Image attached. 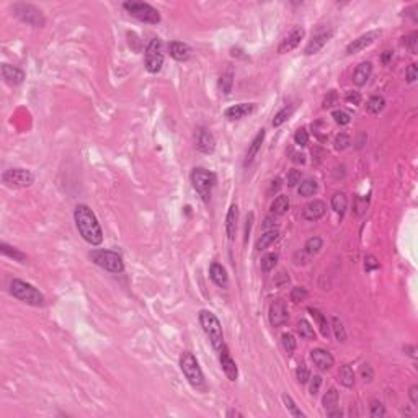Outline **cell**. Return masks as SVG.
I'll return each mask as SVG.
<instances>
[{
	"instance_id": "cell-1",
	"label": "cell",
	"mask_w": 418,
	"mask_h": 418,
	"mask_svg": "<svg viewBox=\"0 0 418 418\" xmlns=\"http://www.w3.org/2000/svg\"><path fill=\"white\" fill-rule=\"evenodd\" d=\"M74 221L79 234L90 245H100L103 242V231L95 213L87 204H79L74 211Z\"/></svg>"
},
{
	"instance_id": "cell-2",
	"label": "cell",
	"mask_w": 418,
	"mask_h": 418,
	"mask_svg": "<svg viewBox=\"0 0 418 418\" xmlns=\"http://www.w3.org/2000/svg\"><path fill=\"white\" fill-rule=\"evenodd\" d=\"M180 369H182L183 376L186 377V381L190 383L193 387L198 390H206V381L204 374L201 371L200 365H198V359L195 354L190 351H185L180 356Z\"/></svg>"
},
{
	"instance_id": "cell-3",
	"label": "cell",
	"mask_w": 418,
	"mask_h": 418,
	"mask_svg": "<svg viewBox=\"0 0 418 418\" xmlns=\"http://www.w3.org/2000/svg\"><path fill=\"white\" fill-rule=\"evenodd\" d=\"M200 323L203 327L204 334L208 335L209 341L213 343V347L216 350L221 351L224 347V332H222V325L219 322V318L216 317V314L211 311H200Z\"/></svg>"
},
{
	"instance_id": "cell-4",
	"label": "cell",
	"mask_w": 418,
	"mask_h": 418,
	"mask_svg": "<svg viewBox=\"0 0 418 418\" xmlns=\"http://www.w3.org/2000/svg\"><path fill=\"white\" fill-rule=\"evenodd\" d=\"M10 294L13 298H17L18 301L21 302L28 304V305H43L44 304V296L43 293H39L38 289L30 284L26 281H21V280H13L10 283Z\"/></svg>"
},
{
	"instance_id": "cell-5",
	"label": "cell",
	"mask_w": 418,
	"mask_h": 418,
	"mask_svg": "<svg viewBox=\"0 0 418 418\" xmlns=\"http://www.w3.org/2000/svg\"><path fill=\"white\" fill-rule=\"evenodd\" d=\"M190 178H191L193 188H195L198 195L201 196V200L209 201L213 188L216 186V182H217L216 175L213 172H209V170L203 168V167H198V168H193Z\"/></svg>"
},
{
	"instance_id": "cell-6",
	"label": "cell",
	"mask_w": 418,
	"mask_h": 418,
	"mask_svg": "<svg viewBox=\"0 0 418 418\" xmlns=\"http://www.w3.org/2000/svg\"><path fill=\"white\" fill-rule=\"evenodd\" d=\"M123 8L134 17L136 20L142 21V23L157 25L160 21V13L155 10L154 7L146 2H137V0H131V2H124Z\"/></svg>"
},
{
	"instance_id": "cell-7",
	"label": "cell",
	"mask_w": 418,
	"mask_h": 418,
	"mask_svg": "<svg viewBox=\"0 0 418 418\" xmlns=\"http://www.w3.org/2000/svg\"><path fill=\"white\" fill-rule=\"evenodd\" d=\"M92 262L98 265L100 268L106 269L110 273H123L124 271V262L116 251L111 250H93L90 253Z\"/></svg>"
},
{
	"instance_id": "cell-8",
	"label": "cell",
	"mask_w": 418,
	"mask_h": 418,
	"mask_svg": "<svg viewBox=\"0 0 418 418\" xmlns=\"http://www.w3.org/2000/svg\"><path fill=\"white\" fill-rule=\"evenodd\" d=\"M144 61H146V69L149 74H157L162 70L164 66V52H162V41L159 38L150 39L146 48V54H144Z\"/></svg>"
},
{
	"instance_id": "cell-9",
	"label": "cell",
	"mask_w": 418,
	"mask_h": 418,
	"mask_svg": "<svg viewBox=\"0 0 418 418\" xmlns=\"http://www.w3.org/2000/svg\"><path fill=\"white\" fill-rule=\"evenodd\" d=\"M3 185L8 188H26L34 182V175L26 168H8L2 173Z\"/></svg>"
},
{
	"instance_id": "cell-10",
	"label": "cell",
	"mask_w": 418,
	"mask_h": 418,
	"mask_svg": "<svg viewBox=\"0 0 418 418\" xmlns=\"http://www.w3.org/2000/svg\"><path fill=\"white\" fill-rule=\"evenodd\" d=\"M13 12H15V15L21 21L34 26V28H41L46 23V18H44L43 12L39 8H36L34 5H30V3H15L13 5Z\"/></svg>"
},
{
	"instance_id": "cell-11",
	"label": "cell",
	"mask_w": 418,
	"mask_h": 418,
	"mask_svg": "<svg viewBox=\"0 0 418 418\" xmlns=\"http://www.w3.org/2000/svg\"><path fill=\"white\" fill-rule=\"evenodd\" d=\"M268 317L269 322H271L273 327H281L284 325L289 318V311H287V305L283 299H276L269 304V311H268Z\"/></svg>"
},
{
	"instance_id": "cell-12",
	"label": "cell",
	"mask_w": 418,
	"mask_h": 418,
	"mask_svg": "<svg viewBox=\"0 0 418 418\" xmlns=\"http://www.w3.org/2000/svg\"><path fill=\"white\" fill-rule=\"evenodd\" d=\"M379 34H381V31H368V33L361 34L359 38L353 39V41L348 44L347 54L348 56H351V54H356L359 51H363V49H366L368 46H371V44L379 38Z\"/></svg>"
},
{
	"instance_id": "cell-13",
	"label": "cell",
	"mask_w": 418,
	"mask_h": 418,
	"mask_svg": "<svg viewBox=\"0 0 418 418\" xmlns=\"http://www.w3.org/2000/svg\"><path fill=\"white\" fill-rule=\"evenodd\" d=\"M196 146L203 154H213L216 149V137L214 134L206 128H200L196 133Z\"/></svg>"
},
{
	"instance_id": "cell-14",
	"label": "cell",
	"mask_w": 418,
	"mask_h": 418,
	"mask_svg": "<svg viewBox=\"0 0 418 418\" xmlns=\"http://www.w3.org/2000/svg\"><path fill=\"white\" fill-rule=\"evenodd\" d=\"M327 213V206L320 200H314L311 203H307L302 209V217L305 221H318L323 217Z\"/></svg>"
},
{
	"instance_id": "cell-15",
	"label": "cell",
	"mask_w": 418,
	"mask_h": 418,
	"mask_svg": "<svg viewBox=\"0 0 418 418\" xmlns=\"http://www.w3.org/2000/svg\"><path fill=\"white\" fill-rule=\"evenodd\" d=\"M302 38H304V30H302V28H294V30L291 31V33L287 34L286 38L281 41L280 48H278V52H280V54H286V52L294 51V49L301 44V39H302Z\"/></svg>"
},
{
	"instance_id": "cell-16",
	"label": "cell",
	"mask_w": 418,
	"mask_h": 418,
	"mask_svg": "<svg viewBox=\"0 0 418 418\" xmlns=\"http://www.w3.org/2000/svg\"><path fill=\"white\" fill-rule=\"evenodd\" d=\"M332 36H334V30L322 31V33L314 34V36H312V39L307 43V46H305V54H307V56H312V54L318 52L323 46H325L327 43L330 41Z\"/></svg>"
},
{
	"instance_id": "cell-17",
	"label": "cell",
	"mask_w": 418,
	"mask_h": 418,
	"mask_svg": "<svg viewBox=\"0 0 418 418\" xmlns=\"http://www.w3.org/2000/svg\"><path fill=\"white\" fill-rule=\"evenodd\" d=\"M311 359L312 363L316 365L320 371H329L332 366H334L335 359L334 356L327 351V350H322V348H316L311 351Z\"/></svg>"
},
{
	"instance_id": "cell-18",
	"label": "cell",
	"mask_w": 418,
	"mask_h": 418,
	"mask_svg": "<svg viewBox=\"0 0 418 418\" xmlns=\"http://www.w3.org/2000/svg\"><path fill=\"white\" fill-rule=\"evenodd\" d=\"M221 368L224 371V374L227 376L229 381H235L237 377H239V369H237V365L235 361L232 359L231 353H229V350L226 347H222L221 350Z\"/></svg>"
},
{
	"instance_id": "cell-19",
	"label": "cell",
	"mask_w": 418,
	"mask_h": 418,
	"mask_svg": "<svg viewBox=\"0 0 418 418\" xmlns=\"http://www.w3.org/2000/svg\"><path fill=\"white\" fill-rule=\"evenodd\" d=\"M255 111V105L253 103H239V105H234V106H229L226 110V118L227 119H242L245 118L247 115L253 113Z\"/></svg>"
},
{
	"instance_id": "cell-20",
	"label": "cell",
	"mask_w": 418,
	"mask_h": 418,
	"mask_svg": "<svg viewBox=\"0 0 418 418\" xmlns=\"http://www.w3.org/2000/svg\"><path fill=\"white\" fill-rule=\"evenodd\" d=\"M2 77L8 85H20L25 80V72L10 64H2Z\"/></svg>"
},
{
	"instance_id": "cell-21",
	"label": "cell",
	"mask_w": 418,
	"mask_h": 418,
	"mask_svg": "<svg viewBox=\"0 0 418 418\" xmlns=\"http://www.w3.org/2000/svg\"><path fill=\"white\" fill-rule=\"evenodd\" d=\"M168 51H170V56H172L175 61H180V62H185L191 57V48L188 46L186 43H182V41L170 43Z\"/></svg>"
},
{
	"instance_id": "cell-22",
	"label": "cell",
	"mask_w": 418,
	"mask_h": 418,
	"mask_svg": "<svg viewBox=\"0 0 418 418\" xmlns=\"http://www.w3.org/2000/svg\"><path fill=\"white\" fill-rule=\"evenodd\" d=\"M371 74H372L371 62H361V64L356 66V69L353 72V84L358 85V87H363V85H366V82L369 80Z\"/></svg>"
},
{
	"instance_id": "cell-23",
	"label": "cell",
	"mask_w": 418,
	"mask_h": 418,
	"mask_svg": "<svg viewBox=\"0 0 418 418\" xmlns=\"http://www.w3.org/2000/svg\"><path fill=\"white\" fill-rule=\"evenodd\" d=\"M237 222H239V208H237V204H232L227 211V217H226V232H227L229 240L235 239Z\"/></svg>"
},
{
	"instance_id": "cell-24",
	"label": "cell",
	"mask_w": 418,
	"mask_h": 418,
	"mask_svg": "<svg viewBox=\"0 0 418 418\" xmlns=\"http://www.w3.org/2000/svg\"><path fill=\"white\" fill-rule=\"evenodd\" d=\"M209 276H211V280L214 281V284H217L219 287H227L229 286L227 271H226V268H224L221 263H213V265H211Z\"/></svg>"
},
{
	"instance_id": "cell-25",
	"label": "cell",
	"mask_w": 418,
	"mask_h": 418,
	"mask_svg": "<svg viewBox=\"0 0 418 418\" xmlns=\"http://www.w3.org/2000/svg\"><path fill=\"white\" fill-rule=\"evenodd\" d=\"M263 139H265V129H260L257 136L253 137V141H251L249 150H247L245 154V160H244V165L245 167H249V165L253 162V159L257 157V154L260 152V149H262V144H263Z\"/></svg>"
},
{
	"instance_id": "cell-26",
	"label": "cell",
	"mask_w": 418,
	"mask_h": 418,
	"mask_svg": "<svg viewBox=\"0 0 418 418\" xmlns=\"http://www.w3.org/2000/svg\"><path fill=\"white\" fill-rule=\"evenodd\" d=\"M307 311H309V314L312 316L314 320L317 322V327H318V330H320V334L325 336V338H329V335H330V327H329V322H327V317L323 316V314L318 311V309H316V307H309Z\"/></svg>"
},
{
	"instance_id": "cell-27",
	"label": "cell",
	"mask_w": 418,
	"mask_h": 418,
	"mask_svg": "<svg viewBox=\"0 0 418 418\" xmlns=\"http://www.w3.org/2000/svg\"><path fill=\"white\" fill-rule=\"evenodd\" d=\"M347 206H348V198L345 193L338 191L332 196V209H334L340 217H343L345 211H347Z\"/></svg>"
},
{
	"instance_id": "cell-28",
	"label": "cell",
	"mask_w": 418,
	"mask_h": 418,
	"mask_svg": "<svg viewBox=\"0 0 418 418\" xmlns=\"http://www.w3.org/2000/svg\"><path fill=\"white\" fill-rule=\"evenodd\" d=\"M289 209V198L286 195H280L275 198V201L271 203V214L275 216H283L287 213Z\"/></svg>"
},
{
	"instance_id": "cell-29",
	"label": "cell",
	"mask_w": 418,
	"mask_h": 418,
	"mask_svg": "<svg viewBox=\"0 0 418 418\" xmlns=\"http://www.w3.org/2000/svg\"><path fill=\"white\" fill-rule=\"evenodd\" d=\"M322 403H323V408L327 410V413L335 410V408H338V392H336L335 387L327 390L325 395H323V399H322Z\"/></svg>"
},
{
	"instance_id": "cell-30",
	"label": "cell",
	"mask_w": 418,
	"mask_h": 418,
	"mask_svg": "<svg viewBox=\"0 0 418 418\" xmlns=\"http://www.w3.org/2000/svg\"><path fill=\"white\" fill-rule=\"evenodd\" d=\"M278 237H280V232H278V229H269V231L265 232L263 235L257 240V250H258V251L265 250L268 245H271L273 242L278 240Z\"/></svg>"
},
{
	"instance_id": "cell-31",
	"label": "cell",
	"mask_w": 418,
	"mask_h": 418,
	"mask_svg": "<svg viewBox=\"0 0 418 418\" xmlns=\"http://www.w3.org/2000/svg\"><path fill=\"white\" fill-rule=\"evenodd\" d=\"M317 190H318V185L314 178H305L302 183H299V188H298L299 195L305 198L314 196L317 193Z\"/></svg>"
},
{
	"instance_id": "cell-32",
	"label": "cell",
	"mask_w": 418,
	"mask_h": 418,
	"mask_svg": "<svg viewBox=\"0 0 418 418\" xmlns=\"http://www.w3.org/2000/svg\"><path fill=\"white\" fill-rule=\"evenodd\" d=\"M0 251H2L3 255H7V257L13 258L15 262H20V263L26 262V255L25 253H21L18 249H15V247H10L8 244H5V242H2V244H0Z\"/></svg>"
},
{
	"instance_id": "cell-33",
	"label": "cell",
	"mask_w": 418,
	"mask_h": 418,
	"mask_svg": "<svg viewBox=\"0 0 418 418\" xmlns=\"http://www.w3.org/2000/svg\"><path fill=\"white\" fill-rule=\"evenodd\" d=\"M366 108H368V111H369L371 115H379L381 111H383L384 108H385L384 97H381V95L371 97L369 100H368V103H366Z\"/></svg>"
},
{
	"instance_id": "cell-34",
	"label": "cell",
	"mask_w": 418,
	"mask_h": 418,
	"mask_svg": "<svg viewBox=\"0 0 418 418\" xmlns=\"http://www.w3.org/2000/svg\"><path fill=\"white\" fill-rule=\"evenodd\" d=\"M340 383L345 385V387H353L354 385V372L353 368L350 365H345L340 369Z\"/></svg>"
},
{
	"instance_id": "cell-35",
	"label": "cell",
	"mask_w": 418,
	"mask_h": 418,
	"mask_svg": "<svg viewBox=\"0 0 418 418\" xmlns=\"http://www.w3.org/2000/svg\"><path fill=\"white\" fill-rule=\"evenodd\" d=\"M298 334L305 340H316V332H314V327L309 323L307 320H299L298 322Z\"/></svg>"
},
{
	"instance_id": "cell-36",
	"label": "cell",
	"mask_w": 418,
	"mask_h": 418,
	"mask_svg": "<svg viewBox=\"0 0 418 418\" xmlns=\"http://www.w3.org/2000/svg\"><path fill=\"white\" fill-rule=\"evenodd\" d=\"M332 330H334L335 338L338 341H341V343H343V341H347V330H345L343 322H341L338 317L332 318Z\"/></svg>"
},
{
	"instance_id": "cell-37",
	"label": "cell",
	"mask_w": 418,
	"mask_h": 418,
	"mask_svg": "<svg viewBox=\"0 0 418 418\" xmlns=\"http://www.w3.org/2000/svg\"><path fill=\"white\" fill-rule=\"evenodd\" d=\"M294 108H296V105H289V106H284V108H283L281 111H278V113L275 115V118H273V126H275V128H278V126H281L287 118H289L291 115H293Z\"/></svg>"
},
{
	"instance_id": "cell-38",
	"label": "cell",
	"mask_w": 418,
	"mask_h": 418,
	"mask_svg": "<svg viewBox=\"0 0 418 418\" xmlns=\"http://www.w3.org/2000/svg\"><path fill=\"white\" fill-rule=\"evenodd\" d=\"M322 245H323V242H322L320 237H311V239L305 242L304 251H305L307 255H316L317 251H320Z\"/></svg>"
},
{
	"instance_id": "cell-39",
	"label": "cell",
	"mask_w": 418,
	"mask_h": 418,
	"mask_svg": "<svg viewBox=\"0 0 418 418\" xmlns=\"http://www.w3.org/2000/svg\"><path fill=\"white\" fill-rule=\"evenodd\" d=\"M232 84H234V75L232 72H226L224 75H221V80H219V87H221L224 95H229L232 92Z\"/></svg>"
},
{
	"instance_id": "cell-40",
	"label": "cell",
	"mask_w": 418,
	"mask_h": 418,
	"mask_svg": "<svg viewBox=\"0 0 418 418\" xmlns=\"http://www.w3.org/2000/svg\"><path fill=\"white\" fill-rule=\"evenodd\" d=\"M276 263H278V255L276 253L265 255V257L262 258V269L265 273H269L271 269H275Z\"/></svg>"
},
{
	"instance_id": "cell-41",
	"label": "cell",
	"mask_w": 418,
	"mask_h": 418,
	"mask_svg": "<svg viewBox=\"0 0 418 418\" xmlns=\"http://www.w3.org/2000/svg\"><path fill=\"white\" fill-rule=\"evenodd\" d=\"M281 399H283V402H284V405H286L287 410H289L291 415H293V417H301V418L304 417V413L299 410L298 405H296V402L289 397V395H287V394H283V397H281Z\"/></svg>"
},
{
	"instance_id": "cell-42",
	"label": "cell",
	"mask_w": 418,
	"mask_h": 418,
	"mask_svg": "<svg viewBox=\"0 0 418 418\" xmlns=\"http://www.w3.org/2000/svg\"><path fill=\"white\" fill-rule=\"evenodd\" d=\"M307 296H309V293H307V289H305V287H302V286H296V287H293V291H291V301H293V302H304L305 299H307Z\"/></svg>"
},
{
	"instance_id": "cell-43",
	"label": "cell",
	"mask_w": 418,
	"mask_h": 418,
	"mask_svg": "<svg viewBox=\"0 0 418 418\" xmlns=\"http://www.w3.org/2000/svg\"><path fill=\"white\" fill-rule=\"evenodd\" d=\"M281 343H283V348H284V351L287 353V354H293L294 353V350H296V338H294V335H291V334H284L281 336Z\"/></svg>"
},
{
	"instance_id": "cell-44",
	"label": "cell",
	"mask_w": 418,
	"mask_h": 418,
	"mask_svg": "<svg viewBox=\"0 0 418 418\" xmlns=\"http://www.w3.org/2000/svg\"><path fill=\"white\" fill-rule=\"evenodd\" d=\"M296 379L299 381V384H305L309 379H311V371L305 365H299L298 369H296Z\"/></svg>"
},
{
	"instance_id": "cell-45",
	"label": "cell",
	"mask_w": 418,
	"mask_h": 418,
	"mask_svg": "<svg viewBox=\"0 0 418 418\" xmlns=\"http://www.w3.org/2000/svg\"><path fill=\"white\" fill-rule=\"evenodd\" d=\"M294 142L301 147H305L309 144V133L305 131V128H299L294 134Z\"/></svg>"
},
{
	"instance_id": "cell-46",
	"label": "cell",
	"mask_w": 418,
	"mask_h": 418,
	"mask_svg": "<svg viewBox=\"0 0 418 418\" xmlns=\"http://www.w3.org/2000/svg\"><path fill=\"white\" fill-rule=\"evenodd\" d=\"M350 144H351V139H350V136H347V134H338V136L335 137V149L336 150L348 149Z\"/></svg>"
},
{
	"instance_id": "cell-47",
	"label": "cell",
	"mask_w": 418,
	"mask_h": 418,
	"mask_svg": "<svg viewBox=\"0 0 418 418\" xmlns=\"http://www.w3.org/2000/svg\"><path fill=\"white\" fill-rule=\"evenodd\" d=\"M402 39H403V41H402L403 46L408 48V49H410V52L415 54V52H417L418 34H417V33H412V34H408V36H405V38H402Z\"/></svg>"
},
{
	"instance_id": "cell-48",
	"label": "cell",
	"mask_w": 418,
	"mask_h": 418,
	"mask_svg": "<svg viewBox=\"0 0 418 418\" xmlns=\"http://www.w3.org/2000/svg\"><path fill=\"white\" fill-rule=\"evenodd\" d=\"M332 116H334V119H335L340 126H347L350 121H351L350 115L347 113V111H343V110H335Z\"/></svg>"
},
{
	"instance_id": "cell-49",
	"label": "cell",
	"mask_w": 418,
	"mask_h": 418,
	"mask_svg": "<svg viewBox=\"0 0 418 418\" xmlns=\"http://www.w3.org/2000/svg\"><path fill=\"white\" fill-rule=\"evenodd\" d=\"M385 415V408L381 402L377 401H372L371 402V417L372 418H381Z\"/></svg>"
},
{
	"instance_id": "cell-50",
	"label": "cell",
	"mask_w": 418,
	"mask_h": 418,
	"mask_svg": "<svg viewBox=\"0 0 418 418\" xmlns=\"http://www.w3.org/2000/svg\"><path fill=\"white\" fill-rule=\"evenodd\" d=\"M286 183L289 188H294L298 183H301V172L299 170H289V172H287Z\"/></svg>"
},
{
	"instance_id": "cell-51",
	"label": "cell",
	"mask_w": 418,
	"mask_h": 418,
	"mask_svg": "<svg viewBox=\"0 0 418 418\" xmlns=\"http://www.w3.org/2000/svg\"><path fill=\"white\" fill-rule=\"evenodd\" d=\"M336 100H338V95H336V92H335V90H330V92L327 93L325 100H323V103H322V108H323V110H329V108H332L334 105H336Z\"/></svg>"
},
{
	"instance_id": "cell-52",
	"label": "cell",
	"mask_w": 418,
	"mask_h": 418,
	"mask_svg": "<svg viewBox=\"0 0 418 418\" xmlns=\"http://www.w3.org/2000/svg\"><path fill=\"white\" fill-rule=\"evenodd\" d=\"M359 374H361V379L365 381V383H371V381L374 379V371H372V368L369 365H363L361 369H359Z\"/></svg>"
},
{
	"instance_id": "cell-53",
	"label": "cell",
	"mask_w": 418,
	"mask_h": 418,
	"mask_svg": "<svg viewBox=\"0 0 418 418\" xmlns=\"http://www.w3.org/2000/svg\"><path fill=\"white\" fill-rule=\"evenodd\" d=\"M405 79H407L408 84H413V82H415V80L418 79V67H417V64H410V66L407 67V70H405Z\"/></svg>"
},
{
	"instance_id": "cell-54",
	"label": "cell",
	"mask_w": 418,
	"mask_h": 418,
	"mask_svg": "<svg viewBox=\"0 0 418 418\" xmlns=\"http://www.w3.org/2000/svg\"><path fill=\"white\" fill-rule=\"evenodd\" d=\"M345 101L350 103V105H359L361 103V95H359V92H347L345 93Z\"/></svg>"
},
{
	"instance_id": "cell-55",
	"label": "cell",
	"mask_w": 418,
	"mask_h": 418,
	"mask_svg": "<svg viewBox=\"0 0 418 418\" xmlns=\"http://www.w3.org/2000/svg\"><path fill=\"white\" fill-rule=\"evenodd\" d=\"M320 385H322V377L320 376L311 377V387H309V390H311V395H317L318 390H320Z\"/></svg>"
},
{
	"instance_id": "cell-56",
	"label": "cell",
	"mask_w": 418,
	"mask_h": 418,
	"mask_svg": "<svg viewBox=\"0 0 418 418\" xmlns=\"http://www.w3.org/2000/svg\"><path fill=\"white\" fill-rule=\"evenodd\" d=\"M377 267H379V263L376 262V258L372 257V255L366 257V265H365L366 271H371V269H374V268H377Z\"/></svg>"
},
{
	"instance_id": "cell-57",
	"label": "cell",
	"mask_w": 418,
	"mask_h": 418,
	"mask_svg": "<svg viewBox=\"0 0 418 418\" xmlns=\"http://www.w3.org/2000/svg\"><path fill=\"white\" fill-rule=\"evenodd\" d=\"M281 188V178H275L271 182V185H269V190H268V195H273V193H276L278 190Z\"/></svg>"
},
{
	"instance_id": "cell-58",
	"label": "cell",
	"mask_w": 418,
	"mask_h": 418,
	"mask_svg": "<svg viewBox=\"0 0 418 418\" xmlns=\"http://www.w3.org/2000/svg\"><path fill=\"white\" fill-rule=\"evenodd\" d=\"M408 395H410V401L413 405H418V385H412Z\"/></svg>"
},
{
	"instance_id": "cell-59",
	"label": "cell",
	"mask_w": 418,
	"mask_h": 418,
	"mask_svg": "<svg viewBox=\"0 0 418 418\" xmlns=\"http://www.w3.org/2000/svg\"><path fill=\"white\" fill-rule=\"evenodd\" d=\"M251 222H253V213H250L249 216H247V224H245V240H247V237H249V234H250Z\"/></svg>"
},
{
	"instance_id": "cell-60",
	"label": "cell",
	"mask_w": 418,
	"mask_h": 418,
	"mask_svg": "<svg viewBox=\"0 0 418 418\" xmlns=\"http://www.w3.org/2000/svg\"><path fill=\"white\" fill-rule=\"evenodd\" d=\"M392 56H394L392 51H384V54H383V64H384V66H389L390 61H392Z\"/></svg>"
},
{
	"instance_id": "cell-61",
	"label": "cell",
	"mask_w": 418,
	"mask_h": 418,
	"mask_svg": "<svg viewBox=\"0 0 418 418\" xmlns=\"http://www.w3.org/2000/svg\"><path fill=\"white\" fill-rule=\"evenodd\" d=\"M293 162H296V164H304V162H305V155H304V154H299V152H293Z\"/></svg>"
},
{
	"instance_id": "cell-62",
	"label": "cell",
	"mask_w": 418,
	"mask_h": 418,
	"mask_svg": "<svg viewBox=\"0 0 418 418\" xmlns=\"http://www.w3.org/2000/svg\"><path fill=\"white\" fill-rule=\"evenodd\" d=\"M227 417H244V415H242L240 412H237V410H231L227 413Z\"/></svg>"
}]
</instances>
